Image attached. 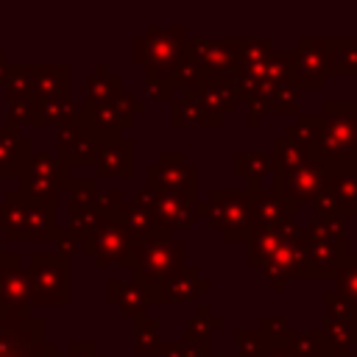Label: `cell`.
I'll return each mask as SVG.
<instances>
[{
	"label": "cell",
	"instance_id": "1",
	"mask_svg": "<svg viewBox=\"0 0 357 357\" xmlns=\"http://www.w3.org/2000/svg\"><path fill=\"white\" fill-rule=\"evenodd\" d=\"M343 293L349 296H357V257L349 262L346 268V279H343Z\"/></svg>",
	"mask_w": 357,
	"mask_h": 357
}]
</instances>
